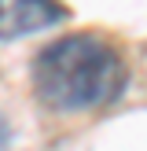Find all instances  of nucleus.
<instances>
[{
	"label": "nucleus",
	"instance_id": "nucleus-1",
	"mask_svg": "<svg viewBox=\"0 0 147 151\" xmlns=\"http://www.w3.org/2000/svg\"><path fill=\"white\" fill-rule=\"evenodd\" d=\"M129 66L121 52L96 33H66L44 44L33 59V88L44 107L59 114L107 107L125 92Z\"/></svg>",
	"mask_w": 147,
	"mask_h": 151
},
{
	"label": "nucleus",
	"instance_id": "nucleus-2",
	"mask_svg": "<svg viewBox=\"0 0 147 151\" xmlns=\"http://www.w3.org/2000/svg\"><path fill=\"white\" fill-rule=\"evenodd\" d=\"M66 19V7L59 0H0V41L41 33Z\"/></svg>",
	"mask_w": 147,
	"mask_h": 151
},
{
	"label": "nucleus",
	"instance_id": "nucleus-3",
	"mask_svg": "<svg viewBox=\"0 0 147 151\" xmlns=\"http://www.w3.org/2000/svg\"><path fill=\"white\" fill-rule=\"evenodd\" d=\"M0 151H11V125L4 114H0Z\"/></svg>",
	"mask_w": 147,
	"mask_h": 151
}]
</instances>
